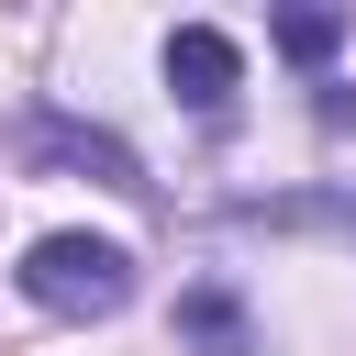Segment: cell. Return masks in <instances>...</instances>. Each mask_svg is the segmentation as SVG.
Wrapping results in <instances>:
<instances>
[{
	"instance_id": "cell-2",
	"label": "cell",
	"mask_w": 356,
	"mask_h": 356,
	"mask_svg": "<svg viewBox=\"0 0 356 356\" xmlns=\"http://www.w3.org/2000/svg\"><path fill=\"white\" fill-rule=\"evenodd\" d=\"M22 156H44V167H89L100 189H122V200H145L156 178H145V156L122 145V134H100V122H67V111H44L33 134H22Z\"/></svg>"
},
{
	"instance_id": "cell-6",
	"label": "cell",
	"mask_w": 356,
	"mask_h": 356,
	"mask_svg": "<svg viewBox=\"0 0 356 356\" xmlns=\"http://www.w3.org/2000/svg\"><path fill=\"white\" fill-rule=\"evenodd\" d=\"M234 222H323V234H356V200H234Z\"/></svg>"
},
{
	"instance_id": "cell-5",
	"label": "cell",
	"mask_w": 356,
	"mask_h": 356,
	"mask_svg": "<svg viewBox=\"0 0 356 356\" xmlns=\"http://www.w3.org/2000/svg\"><path fill=\"white\" fill-rule=\"evenodd\" d=\"M334 44H345V11H278V56L289 67H323Z\"/></svg>"
},
{
	"instance_id": "cell-1",
	"label": "cell",
	"mask_w": 356,
	"mask_h": 356,
	"mask_svg": "<svg viewBox=\"0 0 356 356\" xmlns=\"http://www.w3.org/2000/svg\"><path fill=\"white\" fill-rule=\"evenodd\" d=\"M11 278H22V300L56 312V323H111V312L134 300V245H111V234H33Z\"/></svg>"
},
{
	"instance_id": "cell-3",
	"label": "cell",
	"mask_w": 356,
	"mask_h": 356,
	"mask_svg": "<svg viewBox=\"0 0 356 356\" xmlns=\"http://www.w3.org/2000/svg\"><path fill=\"white\" fill-rule=\"evenodd\" d=\"M234 78H245L234 33H211V22H178V33H167V89H178L200 122H234Z\"/></svg>"
},
{
	"instance_id": "cell-4",
	"label": "cell",
	"mask_w": 356,
	"mask_h": 356,
	"mask_svg": "<svg viewBox=\"0 0 356 356\" xmlns=\"http://www.w3.org/2000/svg\"><path fill=\"white\" fill-rule=\"evenodd\" d=\"M178 334H189L200 356H256V323H245V300H234L222 278H200V289L178 300Z\"/></svg>"
}]
</instances>
